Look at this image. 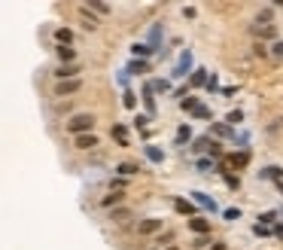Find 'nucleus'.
<instances>
[{
	"label": "nucleus",
	"mask_w": 283,
	"mask_h": 250,
	"mask_svg": "<svg viewBox=\"0 0 283 250\" xmlns=\"http://www.w3.org/2000/svg\"><path fill=\"white\" fill-rule=\"evenodd\" d=\"M92 128H95V116H92V113H76V116L67 119V131H70L73 137H79V134H92Z\"/></svg>",
	"instance_id": "obj_1"
},
{
	"label": "nucleus",
	"mask_w": 283,
	"mask_h": 250,
	"mask_svg": "<svg viewBox=\"0 0 283 250\" xmlns=\"http://www.w3.org/2000/svg\"><path fill=\"white\" fill-rule=\"evenodd\" d=\"M79 74H83V67H79V64H61V67L55 70L58 83H64V80H79Z\"/></svg>",
	"instance_id": "obj_2"
},
{
	"label": "nucleus",
	"mask_w": 283,
	"mask_h": 250,
	"mask_svg": "<svg viewBox=\"0 0 283 250\" xmlns=\"http://www.w3.org/2000/svg\"><path fill=\"white\" fill-rule=\"evenodd\" d=\"M79 89H83V80H64V83H58V86H55V95H61V98H64V95H76Z\"/></svg>",
	"instance_id": "obj_3"
},
{
	"label": "nucleus",
	"mask_w": 283,
	"mask_h": 250,
	"mask_svg": "<svg viewBox=\"0 0 283 250\" xmlns=\"http://www.w3.org/2000/svg\"><path fill=\"white\" fill-rule=\"evenodd\" d=\"M158 229H161V220H158V217H149V220H140V223H137V232H140V235H155Z\"/></svg>",
	"instance_id": "obj_4"
},
{
	"label": "nucleus",
	"mask_w": 283,
	"mask_h": 250,
	"mask_svg": "<svg viewBox=\"0 0 283 250\" xmlns=\"http://www.w3.org/2000/svg\"><path fill=\"white\" fill-rule=\"evenodd\" d=\"M73 147H76V150H95V147H98V134H79V137L73 140Z\"/></svg>",
	"instance_id": "obj_5"
},
{
	"label": "nucleus",
	"mask_w": 283,
	"mask_h": 250,
	"mask_svg": "<svg viewBox=\"0 0 283 250\" xmlns=\"http://www.w3.org/2000/svg\"><path fill=\"white\" fill-rule=\"evenodd\" d=\"M189 229H192L195 235H207V232H210V220H204V217H192V220H189Z\"/></svg>",
	"instance_id": "obj_6"
},
{
	"label": "nucleus",
	"mask_w": 283,
	"mask_h": 250,
	"mask_svg": "<svg viewBox=\"0 0 283 250\" xmlns=\"http://www.w3.org/2000/svg\"><path fill=\"white\" fill-rule=\"evenodd\" d=\"M174 210H177V213H186V217H198L195 204H192V201H186V198H174Z\"/></svg>",
	"instance_id": "obj_7"
},
{
	"label": "nucleus",
	"mask_w": 283,
	"mask_h": 250,
	"mask_svg": "<svg viewBox=\"0 0 283 250\" xmlns=\"http://www.w3.org/2000/svg\"><path fill=\"white\" fill-rule=\"evenodd\" d=\"M228 162H231L234 168H247V165H250V153H247V150H240V153H231V159H228Z\"/></svg>",
	"instance_id": "obj_8"
},
{
	"label": "nucleus",
	"mask_w": 283,
	"mask_h": 250,
	"mask_svg": "<svg viewBox=\"0 0 283 250\" xmlns=\"http://www.w3.org/2000/svg\"><path fill=\"white\" fill-rule=\"evenodd\" d=\"M219 174H222V180H225V186H228V189H237V186H240V177H237V174H231V171H225L222 165H219Z\"/></svg>",
	"instance_id": "obj_9"
},
{
	"label": "nucleus",
	"mask_w": 283,
	"mask_h": 250,
	"mask_svg": "<svg viewBox=\"0 0 283 250\" xmlns=\"http://www.w3.org/2000/svg\"><path fill=\"white\" fill-rule=\"evenodd\" d=\"M83 28H86V31H95V28H98V19H95V13H92L89 7H83Z\"/></svg>",
	"instance_id": "obj_10"
},
{
	"label": "nucleus",
	"mask_w": 283,
	"mask_h": 250,
	"mask_svg": "<svg viewBox=\"0 0 283 250\" xmlns=\"http://www.w3.org/2000/svg\"><path fill=\"white\" fill-rule=\"evenodd\" d=\"M189 67H192V52L186 49V52L180 55V67L174 70V74H177V77H183V74H186V70H189Z\"/></svg>",
	"instance_id": "obj_11"
},
{
	"label": "nucleus",
	"mask_w": 283,
	"mask_h": 250,
	"mask_svg": "<svg viewBox=\"0 0 283 250\" xmlns=\"http://www.w3.org/2000/svg\"><path fill=\"white\" fill-rule=\"evenodd\" d=\"M110 134H113L122 147H128V131H125V125H113V131H110Z\"/></svg>",
	"instance_id": "obj_12"
},
{
	"label": "nucleus",
	"mask_w": 283,
	"mask_h": 250,
	"mask_svg": "<svg viewBox=\"0 0 283 250\" xmlns=\"http://www.w3.org/2000/svg\"><path fill=\"white\" fill-rule=\"evenodd\" d=\"M58 58H61V64H73V58H76V52H73L70 46H58Z\"/></svg>",
	"instance_id": "obj_13"
},
{
	"label": "nucleus",
	"mask_w": 283,
	"mask_h": 250,
	"mask_svg": "<svg viewBox=\"0 0 283 250\" xmlns=\"http://www.w3.org/2000/svg\"><path fill=\"white\" fill-rule=\"evenodd\" d=\"M210 144H213L210 137H198L195 144H192V150H195V153H210Z\"/></svg>",
	"instance_id": "obj_14"
},
{
	"label": "nucleus",
	"mask_w": 283,
	"mask_h": 250,
	"mask_svg": "<svg viewBox=\"0 0 283 250\" xmlns=\"http://www.w3.org/2000/svg\"><path fill=\"white\" fill-rule=\"evenodd\" d=\"M213 134H219V137H234V131H231V125H225V122H216L213 128H210Z\"/></svg>",
	"instance_id": "obj_15"
},
{
	"label": "nucleus",
	"mask_w": 283,
	"mask_h": 250,
	"mask_svg": "<svg viewBox=\"0 0 283 250\" xmlns=\"http://www.w3.org/2000/svg\"><path fill=\"white\" fill-rule=\"evenodd\" d=\"M198 104H201V101H198L195 95H189V98H180V107H183V110H189V113L195 110V107H198Z\"/></svg>",
	"instance_id": "obj_16"
},
{
	"label": "nucleus",
	"mask_w": 283,
	"mask_h": 250,
	"mask_svg": "<svg viewBox=\"0 0 283 250\" xmlns=\"http://www.w3.org/2000/svg\"><path fill=\"white\" fill-rule=\"evenodd\" d=\"M195 201H198L201 207H207V210H216V201H213V198H207V195H201V192H195Z\"/></svg>",
	"instance_id": "obj_17"
},
{
	"label": "nucleus",
	"mask_w": 283,
	"mask_h": 250,
	"mask_svg": "<svg viewBox=\"0 0 283 250\" xmlns=\"http://www.w3.org/2000/svg\"><path fill=\"white\" fill-rule=\"evenodd\" d=\"M210 80H207V70H195L192 74V86H207Z\"/></svg>",
	"instance_id": "obj_18"
},
{
	"label": "nucleus",
	"mask_w": 283,
	"mask_h": 250,
	"mask_svg": "<svg viewBox=\"0 0 283 250\" xmlns=\"http://www.w3.org/2000/svg\"><path fill=\"white\" fill-rule=\"evenodd\" d=\"M55 40L64 46V43H70V40H73V34H70L67 28H58V31H55Z\"/></svg>",
	"instance_id": "obj_19"
},
{
	"label": "nucleus",
	"mask_w": 283,
	"mask_h": 250,
	"mask_svg": "<svg viewBox=\"0 0 283 250\" xmlns=\"http://www.w3.org/2000/svg\"><path fill=\"white\" fill-rule=\"evenodd\" d=\"M186 140H192V128H189V125H180V131H177V144H186Z\"/></svg>",
	"instance_id": "obj_20"
},
{
	"label": "nucleus",
	"mask_w": 283,
	"mask_h": 250,
	"mask_svg": "<svg viewBox=\"0 0 283 250\" xmlns=\"http://www.w3.org/2000/svg\"><path fill=\"white\" fill-rule=\"evenodd\" d=\"M119 201H122V192H110V195H104V207H113V204H119Z\"/></svg>",
	"instance_id": "obj_21"
},
{
	"label": "nucleus",
	"mask_w": 283,
	"mask_h": 250,
	"mask_svg": "<svg viewBox=\"0 0 283 250\" xmlns=\"http://www.w3.org/2000/svg\"><path fill=\"white\" fill-rule=\"evenodd\" d=\"M125 217H131V213H128V207H116V210L110 213V220H116V223H122Z\"/></svg>",
	"instance_id": "obj_22"
},
{
	"label": "nucleus",
	"mask_w": 283,
	"mask_h": 250,
	"mask_svg": "<svg viewBox=\"0 0 283 250\" xmlns=\"http://www.w3.org/2000/svg\"><path fill=\"white\" fill-rule=\"evenodd\" d=\"M128 70H131V74H146L149 67H146V61H137V58H134V61L128 64Z\"/></svg>",
	"instance_id": "obj_23"
},
{
	"label": "nucleus",
	"mask_w": 283,
	"mask_h": 250,
	"mask_svg": "<svg viewBox=\"0 0 283 250\" xmlns=\"http://www.w3.org/2000/svg\"><path fill=\"white\" fill-rule=\"evenodd\" d=\"M198 171H204V174H207V171H219V168L213 165V159H198Z\"/></svg>",
	"instance_id": "obj_24"
},
{
	"label": "nucleus",
	"mask_w": 283,
	"mask_h": 250,
	"mask_svg": "<svg viewBox=\"0 0 283 250\" xmlns=\"http://www.w3.org/2000/svg\"><path fill=\"white\" fill-rule=\"evenodd\" d=\"M192 116H195V119H210V110H207L204 104H198L195 110H192Z\"/></svg>",
	"instance_id": "obj_25"
},
{
	"label": "nucleus",
	"mask_w": 283,
	"mask_h": 250,
	"mask_svg": "<svg viewBox=\"0 0 283 250\" xmlns=\"http://www.w3.org/2000/svg\"><path fill=\"white\" fill-rule=\"evenodd\" d=\"M116 171H119V174H137V171H140V168H137V165H134V162H122V165H119V168H116Z\"/></svg>",
	"instance_id": "obj_26"
},
{
	"label": "nucleus",
	"mask_w": 283,
	"mask_h": 250,
	"mask_svg": "<svg viewBox=\"0 0 283 250\" xmlns=\"http://www.w3.org/2000/svg\"><path fill=\"white\" fill-rule=\"evenodd\" d=\"M131 52H134V58H137V55H149L152 46H149V43H137V46H131Z\"/></svg>",
	"instance_id": "obj_27"
},
{
	"label": "nucleus",
	"mask_w": 283,
	"mask_h": 250,
	"mask_svg": "<svg viewBox=\"0 0 283 250\" xmlns=\"http://www.w3.org/2000/svg\"><path fill=\"white\" fill-rule=\"evenodd\" d=\"M149 86H152V92H168V89H171V83H168V80H152Z\"/></svg>",
	"instance_id": "obj_28"
},
{
	"label": "nucleus",
	"mask_w": 283,
	"mask_h": 250,
	"mask_svg": "<svg viewBox=\"0 0 283 250\" xmlns=\"http://www.w3.org/2000/svg\"><path fill=\"white\" fill-rule=\"evenodd\" d=\"M143 101H146L149 113H152V110H155V101H152V86H146V89H143Z\"/></svg>",
	"instance_id": "obj_29"
},
{
	"label": "nucleus",
	"mask_w": 283,
	"mask_h": 250,
	"mask_svg": "<svg viewBox=\"0 0 283 250\" xmlns=\"http://www.w3.org/2000/svg\"><path fill=\"white\" fill-rule=\"evenodd\" d=\"M253 34H256V37H274V28H271V25H268V28H259V25H256Z\"/></svg>",
	"instance_id": "obj_30"
},
{
	"label": "nucleus",
	"mask_w": 283,
	"mask_h": 250,
	"mask_svg": "<svg viewBox=\"0 0 283 250\" xmlns=\"http://www.w3.org/2000/svg\"><path fill=\"white\" fill-rule=\"evenodd\" d=\"M256 22H259V28H268V22H271V10H262V13L256 16Z\"/></svg>",
	"instance_id": "obj_31"
},
{
	"label": "nucleus",
	"mask_w": 283,
	"mask_h": 250,
	"mask_svg": "<svg viewBox=\"0 0 283 250\" xmlns=\"http://www.w3.org/2000/svg\"><path fill=\"white\" fill-rule=\"evenodd\" d=\"M155 241L161 244V250H165V247H174V244H171V241H174V235H171V232H165V235H158Z\"/></svg>",
	"instance_id": "obj_32"
},
{
	"label": "nucleus",
	"mask_w": 283,
	"mask_h": 250,
	"mask_svg": "<svg viewBox=\"0 0 283 250\" xmlns=\"http://www.w3.org/2000/svg\"><path fill=\"white\" fill-rule=\"evenodd\" d=\"M161 37V25H152V31H149V46L155 49V40Z\"/></svg>",
	"instance_id": "obj_33"
},
{
	"label": "nucleus",
	"mask_w": 283,
	"mask_h": 250,
	"mask_svg": "<svg viewBox=\"0 0 283 250\" xmlns=\"http://www.w3.org/2000/svg\"><path fill=\"white\" fill-rule=\"evenodd\" d=\"M89 7H92V13H101V16H107V13H110V7H107V4H98V0H92Z\"/></svg>",
	"instance_id": "obj_34"
},
{
	"label": "nucleus",
	"mask_w": 283,
	"mask_h": 250,
	"mask_svg": "<svg viewBox=\"0 0 283 250\" xmlns=\"http://www.w3.org/2000/svg\"><path fill=\"white\" fill-rule=\"evenodd\" d=\"M240 119H244V113H240V110H231V113L225 116V122H228V125H237Z\"/></svg>",
	"instance_id": "obj_35"
},
{
	"label": "nucleus",
	"mask_w": 283,
	"mask_h": 250,
	"mask_svg": "<svg viewBox=\"0 0 283 250\" xmlns=\"http://www.w3.org/2000/svg\"><path fill=\"white\" fill-rule=\"evenodd\" d=\"M277 220V213L274 210H265V213H259V223H274Z\"/></svg>",
	"instance_id": "obj_36"
},
{
	"label": "nucleus",
	"mask_w": 283,
	"mask_h": 250,
	"mask_svg": "<svg viewBox=\"0 0 283 250\" xmlns=\"http://www.w3.org/2000/svg\"><path fill=\"white\" fill-rule=\"evenodd\" d=\"M253 232H256V235H259V238H268V235H274V232H271V229H265V226H259V223H256V226H253Z\"/></svg>",
	"instance_id": "obj_37"
},
{
	"label": "nucleus",
	"mask_w": 283,
	"mask_h": 250,
	"mask_svg": "<svg viewBox=\"0 0 283 250\" xmlns=\"http://www.w3.org/2000/svg\"><path fill=\"white\" fill-rule=\"evenodd\" d=\"M271 55L283 58V40H274V46H271Z\"/></svg>",
	"instance_id": "obj_38"
},
{
	"label": "nucleus",
	"mask_w": 283,
	"mask_h": 250,
	"mask_svg": "<svg viewBox=\"0 0 283 250\" xmlns=\"http://www.w3.org/2000/svg\"><path fill=\"white\" fill-rule=\"evenodd\" d=\"M207 244H210V238H207V235H198V238L192 241V247H207Z\"/></svg>",
	"instance_id": "obj_39"
},
{
	"label": "nucleus",
	"mask_w": 283,
	"mask_h": 250,
	"mask_svg": "<svg viewBox=\"0 0 283 250\" xmlns=\"http://www.w3.org/2000/svg\"><path fill=\"white\" fill-rule=\"evenodd\" d=\"M146 156H149V159H152V162H161V153H158V150H155V147H146Z\"/></svg>",
	"instance_id": "obj_40"
},
{
	"label": "nucleus",
	"mask_w": 283,
	"mask_h": 250,
	"mask_svg": "<svg viewBox=\"0 0 283 250\" xmlns=\"http://www.w3.org/2000/svg\"><path fill=\"white\" fill-rule=\"evenodd\" d=\"M122 101H125L128 110H134V104H137V101H134V95H131V92H125V98H122Z\"/></svg>",
	"instance_id": "obj_41"
},
{
	"label": "nucleus",
	"mask_w": 283,
	"mask_h": 250,
	"mask_svg": "<svg viewBox=\"0 0 283 250\" xmlns=\"http://www.w3.org/2000/svg\"><path fill=\"white\" fill-rule=\"evenodd\" d=\"M237 217H240L237 207H228V210H225V220H237Z\"/></svg>",
	"instance_id": "obj_42"
},
{
	"label": "nucleus",
	"mask_w": 283,
	"mask_h": 250,
	"mask_svg": "<svg viewBox=\"0 0 283 250\" xmlns=\"http://www.w3.org/2000/svg\"><path fill=\"white\" fill-rule=\"evenodd\" d=\"M253 52H256L259 58H262V55H268V49H265V43H256V46H253Z\"/></svg>",
	"instance_id": "obj_43"
},
{
	"label": "nucleus",
	"mask_w": 283,
	"mask_h": 250,
	"mask_svg": "<svg viewBox=\"0 0 283 250\" xmlns=\"http://www.w3.org/2000/svg\"><path fill=\"white\" fill-rule=\"evenodd\" d=\"M265 177H274V180H277V177H280V168H268V171H265Z\"/></svg>",
	"instance_id": "obj_44"
},
{
	"label": "nucleus",
	"mask_w": 283,
	"mask_h": 250,
	"mask_svg": "<svg viewBox=\"0 0 283 250\" xmlns=\"http://www.w3.org/2000/svg\"><path fill=\"white\" fill-rule=\"evenodd\" d=\"M165 250H177V247H165Z\"/></svg>",
	"instance_id": "obj_45"
}]
</instances>
